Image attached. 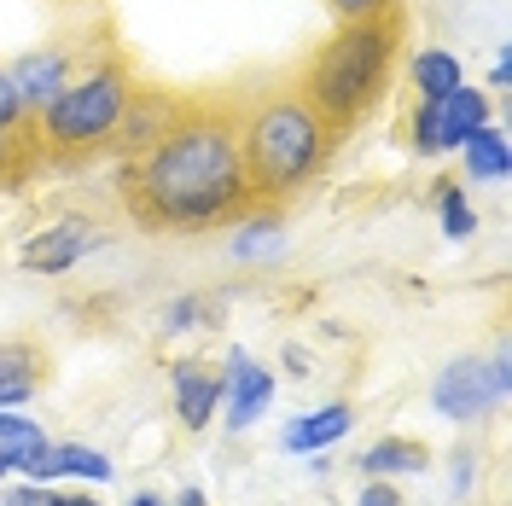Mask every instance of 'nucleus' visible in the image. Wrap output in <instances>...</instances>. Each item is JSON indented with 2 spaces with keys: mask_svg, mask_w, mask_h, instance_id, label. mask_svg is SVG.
Wrapping results in <instances>:
<instances>
[{
  "mask_svg": "<svg viewBox=\"0 0 512 506\" xmlns=\"http://www.w3.org/2000/svg\"><path fill=\"white\" fill-rule=\"evenodd\" d=\"M117 198L128 222L163 239L239 222L256 204L239 158V99L181 94L169 123L140 152L117 158Z\"/></svg>",
  "mask_w": 512,
  "mask_h": 506,
  "instance_id": "f257e3e1",
  "label": "nucleus"
},
{
  "mask_svg": "<svg viewBox=\"0 0 512 506\" xmlns=\"http://www.w3.org/2000/svg\"><path fill=\"white\" fill-rule=\"evenodd\" d=\"M344 134L320 117L297 82H262L239 94V158L256 204H291L332 169Z\"/></svg>",
  "mask_w": 512,
  "mask_h": 506,
  "instance_id": "f03ea898",
  "label": "nucleus"
},
{
  "mask_svg": "<svg viewBox=\"0 0 512 506\" xmlns=\"http://www.w3.org/2000/svg\"><path fill=\"white\" fill-rule=\"evenodd\" d=\"M402 47H408V6H390L379 18H350L303 59L291 82L338 134H355L390 94Z\"/></svg>",
  "mask_w": 512,
  "mask_h": 506,
  "instance_id": "7ed1b4c3",
  "label": "nucleus"
},
{
  "mask_svg": "<svg viewBox=\"0 0 512 506\" xmlns=\"http://www.w3.org/2000/svg\"><path fill=\"white\" fill-rule=\"evenodd\" d=\"M134 88H140V76H134V64H128L117 47L94 53V59L53 94V105H41L30 117L41 163L70 169V163H88V158H99V152H111V134L123 123Z\"/></svg>",
  "mask_w": 512,
  "mask_h": 506,
  "instance_id": "20e7f679",
  "label": "nucleus"
},
{
  "mask_svg": "<svg viewBox=\"0 0 512 506\" xmlns=\"http://www.w3.org/2000/svg\"><path fill=\"white\" fill-rule=\"evenodd\" d=\"M483 123H495L489 94L472 88V82H460L448 99H414V105H408V146H414L419 158H448V152H460Z\"/></svg>",
  "mask_w": 512,
  "mask_h": 506,
  "instance_id": "39448f33",
  "label": "nucleus"
},
{
  "mask_svg": "<svg viewBox=\"0 0 512 506\" xmlns=\"http://www.w3.org/2000/svg\"><path fill=\"white\" fill-rule=\"evenodd\" d=\"M94 251H105V227L94 222V216H53V222H41L24 239V251H18V268L24 274H47V280H59V274H70L76 262H88Z\"/></svg>",
  "mask_w": 512,
  "mask_h": 506,
  "instance_id": "423d86ee",
  "label": "nucleus"
},
{
  "mask_svg": "<svg viewBox=\"0 0 512 506\" xmlns=\"http://www.w3.org/2000/svg\"><path fill=\"white\" fill-rule=\"evenodd\" d=\"M88 59H94V53L76 47V41H41L30 53H18V59H12V82H18V94H24V111L35 117L41 105H53V94H59Z\"/></svg>",
  "mask_w": 512,
  "mask_h": 506,
  "instance_id": "0eeeda50",
  "label": "nucleus"
},
{
  "mask_svg": "<svg viewBox=\"0 0 512 506\" xmlns=\"http://www.w3.org/2000/svg\"><path fill=\"white\" fill-rule=\"evenodd\" d=\"M501 396H495V379H489V361L483 355H454L443 373L431 379V408L454 419V425H472L483 413L495 408Z\"/></svg>",
  "mask_w": 512,
  "mask_h": 506,
  "instance_id": "6e6552de",
  "label": "nucleus"
},
{
  "mask_svg": "<svg viewBox=\"0 0 512 506\" xmlns=\"http://www.w3.org/2000/svg\"><path fill=\"white\" fill-rule=\"evenodd\" d=\"M268 402H274V373L256 361L251 349H233L222 367V408H216L227 419V431H251L268 413Z\"/></svg>",
  "mask_w": 512,
  "mask_h": 506,
  "instance_id": "1a4fd4ad",
  "label": "nucleus"
},
{
  "mask_svg": "<svg viewBox=\"0 0 512 506\" xmlns=\"http://www.w3.org/2000/svg\"><path fill=\"white\" fill-rule=\"evenodd\" d=\"M53 355L30 338H0V408H24L47 390Z\"/></svg>",
  "mask_w": 512,
  "mask_h": 506,
  "instance_id": "9d476101",
  "label": "nucleus"
},
{
  "mask_svg": "<svg viewBox=\"0 0 512 506\" xmlns=\"http://www.w3.org/2000/svg\"><path fill=\"white\" fill-rule=\"evenodd\" d=\"M233 227V239H227V256L233 262H274V256H286V216H280V204H251Z\"/></svg>",
  "mask_w": 512,
  "mask_h": 506,
  "instance_id": "9b49d317",
  "label": "nucleus"
},
{
  "mask_svg": "<svg viewBox=\"0 0 512 506\" xmlns=\"http://www.w3.org/2000/svg\"><path fill=\"white\" fill-rule=\"evenodd\" d=\"M175 99H181V94H169V88H146V82H140V88H134V99H128V111H123V123H117V134H111V152H117V158L140 152V146H146L163 123H169Z\"/></svg>",
  "mask_w": 512,
  "mask_h": 506,
  "instance_id": "f8f14e48",
  "label": "nucleus"
},
{
  "mask_svg": "<svg viewBox=\"0 0 512 506\" xmlns=\"http://www.w3.org/2000/svg\"><path fill=\"white\" fill-rule=\"evenodd\" d=\"M512 175V146L501 123H483L466 146H460V181L466 187H501Z\"/></svg>",
  "mask_w": 512,
  "mask_h": 506,
  "instance_id": "ddd939ff",
  "label": "nucleus"
},
{
  "mask_svg": "<svg viewBox=\"0 0 512 506\" xmlns=\"http://www.w3.org/2000/svg\"><path fill=\"white\" fill-rule=\"evenodd\" d=\"M222 408V373H210L204 361H181L175 367V419L187 431H204Z\"/></svg>",
  "mask_w": 512,
  "mask_h": 506,
  "instance_id": "4468645a",
  "label": "nucleus"
},
{
  "mask_svg": "<svg viewBox=\"0 0 512 506\" xmlns=\"http://www.w3.org/2000/svg\"><path fill=\"white\" fill-rule=\"evenodd\" d=\"M350 431H355V408L350 402H326V408L291 419L286 431H280V448L286 454H320V448H332L338 437H350Z\"/></svg>",
  "mask_w": 512,
  "mask_h": 506,
  "instance_id": "2eb2a0df",
  "label": "nucleus"
},
{
  "mask_svg": "<svg viewBox=\"0 0 512 506\" xmlns=\"http://www.w3.org/2000/svg\"><path fill=\"white\" fill-rule=\"evenodd\" d=\"M47 443H53V437H47L35 419H24L18 408H0V466H6V472L35 477V466H41Z\"/></svg>",
  "mask_w": 512,
  "mask_h": 506,
  "instance_id": "dca6fc26",
  "label": "nucleus"
},
{
  "mask_svg": "<svg viewBox=\"0 0 512 506\" xmlns=\"http://www.w3.org/2000/svg\"><path fill=\"white\" fill-rule=\"evenodd\" d=\"M355 466L367 477H408V472H425L431 466V448L419 443V437H379V443L361 448Z\"/></svg>",
  "mask_w": 512,
  "mask_h": 506,
  "instance_id": "f3484780",
  "label": "nucleus"
},
{
  "mask_svg": "<svg viewBox=\"0 0 512 506\" xmlns=\"http://www.w3.org/2000/svg\"><path fill=\"white\" fill-rule=\"evenodd\" d=\"M408 82H414V99H448L466 82V64L454 59L448 47H419L408 59Z\"/></svg>",
  "mask_w": 512,
  "mask_h": 506,
  "instance_id": "a211bd4d",
  "label": "nucleus"
},
{
  "mask_svg": "<svg viewBox=\"0 0 512 506\" xmlns=\"http://www.w3.org/2000/svg\"><path fill=\"white\" fill-rule=\"evenodd\" d=\"M117 472L99 448H82V443H47V454H41V466H35L30 483H53V477H94V483H105V477Z\"/></svg>",
  "mask_w": 512,
  "mask_h": 506,
  "instance_id": "6ab92c4d",
  "label": "nucleus"
},
{
  "mask_svg": "<svg viewBox=\"0 0 512 506\" xmlns=\"http://www.w3.org/2000/svg\"><path fill=\"white\" fill-rule=\"evenodd\" d=\"M41 163V146H35V123L30 128H0V187H24Z\"/></svg>",
  "mask_w": 512,
  "mask_h": 506,
  "instance_id": "aec40b11",
  "label": "nucleus"
},
{
  "mask_svg": "<svg viewBox=\"0 0 512 506\" xmlns=\"http://www.w3.org/2000/svg\"><path fill=\"white\" fill-rule=\"evenodd\" d=\"M431 210H437L448 239H472L478 233V210L466 198V181H431Z\"/></svg>",
  "mask_w": 512,
  "mask_h": 506,
  "instance_id": "412c9836",
  "label": "nucleus"
},
{
  "mask_svg": "<svg viewBox=\"0 0 512 506\" xmlns=\"http://www.w3.org/2000/svg\"><path fill=\"white\" fill-rule=\"evenodd\" d=\"M204 326H216V303L210 297H181L163 315V332H204Z\"/></svg>",
  "mask_w": 512,
  "mask_h": 506,
  "instance_id": "4be33fe9",
  "label": "nucleus"
},
{
  "mask_svg": "<svg viewBox=\"0 0 512 506\" xmlns=\"http://www.w3.org/2000/svg\"><path fill=\"white\" fill-rule=\"evenodd\" d=\"M0 128H30V111H24V94H18L6 59H0Z\"/></svg>",
  "mask_w": 512,
  "mask_h": 506,
  "instance_id": "5701e85b",
  "label": "nucleus"
},
{
  "mask_svg": "<svg viewBox=\"0 0 512 506\" xmlns=\"http://www.w3.org/2000/svg\"><path fill=\"white\" fill-rule=\"evenodd\" d=\"M390 6H402V0H326V12H332L338 24H350V18H379Z\"/></svg>",
  "mask_w": 512,
  "mask_h": 506,
  "instance_id": "b1692460",
  "label": "nucleus"
},
{
  "mask_svg": "<svg viewBox=\"0 0 512 506\" xmlns=\"http://www.w3.org/2000/svg\"><path fill=\"white\" fill-rule=\"evenodd\" d=\"M59 489H47V483H18V489H0V506H53Z\"/></svg>",
  "mask_w": 512,
  "mask_h": 506,
  "instance_id": "393cba45",
  "label": "nucleus"
},
{
  "mask_svg": "<svg viewBox=\"0 0 512 506\" xmlns=\"http://www.w3.org/2000/svg\"><path fill=\"white\" fill-rule=\"evenodd\" d=\"M489 379H495V396L507 402V390H512V355H507V344H495V355H489Z\"/></svg>",
  "mask_w": 512,
  "mask_h": 506,
  "instance_id": "a878e982",
  "label": "nucleus"
},
{
  "mask_svg": "<svg viewBox=\"0 0 512 506\" xmlns=\"http://www.w3.org/2000/svg\"><path fill=\"white\" fill-rule=\"evenodd\" d=\"M361 506H402V495H396V483H390V477H373V483L361 489Z\"/></svg>",
  "mask_w": 512,
  "mask_h": 506,
  "instance_id": "bb28decb",
  "label": "nucleus"
},
{
  "mask_svg": "<svg viewBox=\"0 0 512 506\" xmlns=\"http://www.w3.org/2000/svg\"><path fill=\"white\" fill-rule=\"evenodd\" d=\"M489 88H495V94H507V88H512V59H507V53L489 64Z\"/></svg>",
  "mask_w": 512,
  "mask_h": 506,
  "instance_id": "cd10ccee",
  "label": "nucleus"
},
{
  "mask_svg": "<svg viewBox=\"0 0 512 506\" xmlns=\"http://www.w3.org/2000/svg\"><path fill=\"white\" fill-rule=\"evenodd\" d=\"M53 506H99V495H53Z\"/></svg>",
  "mask_w": 512,
  "mask_h": 506,
  "instance_id": "c85d7f7f",
  "label": "nucleus"
},
{
  "mask_svg": "<svg viewBox=\"0 0 512 506\" xmlns=\"http://www.w3.org/2000/svg\"><path fill=\"white\" fill-rule=\"evenodd\" d=\"M175 506H210V501H204L198 489H181V495H175Z\"/></svg>",
  "mask_w": 512,
  "mask_h": 506,
  "instance_id": "c756f323",
  "label": "nucleus"
},
{
  "mask_svg": "<svg viewBox=\"0 0 512 506\" xmlns=\"http://www.w3.org/2000/svg\"><path fill=\"white\" fill-rule=\"evenodd\" d=\"M128 506H163V501H158V495H146V489H140V495H134Z\"/></svg>",
  "mask_w": 512,
  "mask_h": 506,
  "instance_id": "7c9ffc66",
  "label": "nucleus"
},
{
  "mask_svg": "<svg viewBox=\"0 0 512 506\" xmlns=\"http://www.w3.org/2000/svg\"><path fill=\"white\" fill-rule=\"evenodd\" d=\"M0 477H6V466H0Z\"/></svg>",
  "mask_w": 512,
  "mask_h": 506,
  "instance_id": "2f4dec72",
  "label": "nucleus"
}]
</instances>
